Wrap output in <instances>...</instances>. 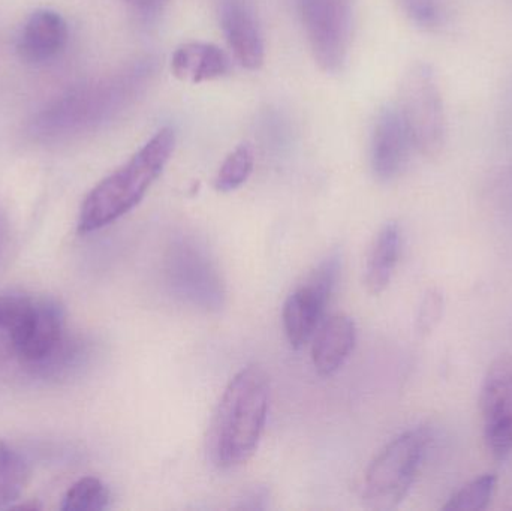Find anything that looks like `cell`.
Here are the masks:
<instances>
[{"mask_svg": "<svg viewBox=\"0 0 512 511\" xmlns=\"http://www.w3.org/2000/svg\"><path fill=\"white\" fill-rule=\"evenodd\" d=\"M402 252V230L397 222H387L373 240L367 257L364 284L372 296L387 290Z\"/></svg>", "mask_w": 512, "mask_h": 511, "instance_id": "16", "label": "cell"}, {"mask_svg": "<svg viewBox=\"0 0 512 511\" xmlns=\"http://www.w3.org/2000/svg\"><path fill=\"white\" fill-rule=\"evenodd\" d=\"M270 393V378L261 366H248L230 381L207 435V456L216 468L234 470L255 455L267 423Z\"/></svg>", "mask_w": 512, "mask_h": 511, "instance_id": "3", "label": "cell"}, {"mask_svg": "<svg viewBox=\"0 0 512 511\" xmlns=\"http://www.w3.org/2000/svg\"><path fill=\"white\" fill-rule=\"evenodd\" d=\"M297 6L313 59L327 74H339L351 47L352 0H297Z\"/></svg>", "mask_w": 512, "mask_h": 511, "instance_id": "8", "label": "cell"}, {"mask_svg": "<svg viewBox=\"0 0 512 511\" xmlns=\"http://www.w3.org/2000/svg\"><path fill=\"white\" fill-rule=\"evenodd\" d=\"M219 17L234 59L243 68L258 71L264 65L265 45L254 6L249 0H222Z\"/></svg>", "mask_w": 512, "mask_h": 511, "instance_id": "12", "label": "cell"}, {"mask_svg": "<svg viewBox=\"0 0 512 511\" xmlns=\"http://www.w3.org/2000/svg\"><path fill=\"white\" fill-rule=\"evenodd\" d=\"M442 315H444V296L441 291L433 288L424 294L418 308L417 320H415L418 335H432L433 330L441 323Z\"/></svg>", "mask_w": 512, "mask_h": 511, "instance_id": "21", "label": "cell"}, {"mask_svg": "<svg viewBox=\"0 0 512 511\" xmlns=\"http://www.w3.org/2000/svg\"><path fill=\"white\" fill-rule=\"evenodd\" d=\"M406 17L424 29H433L441 21L439 0H397Z\"/></svg>", "mask_w": 512, "mask_h": 511, "instance_id": "22", "label": "cell"}, {"mask_svg": "<svg viewBox=\"0 0 512 511\" xmlns=\"http://www.w3.org/2000/svg\"><path fill=\"white\" fill-rule=\"evenodd\" d=\"M176 141V129L164 126L126 164L99 182L81 204L78 231L102 230L135 209L164 173Z\"/></svg>", "mask_w": 512, "mask_h": 511, "instance_id": "4", "label": "cell"}, {"mask_svg": "<svg viewBox=\"0 0 512 511\" xmlns=\"http://www.w3.org/2000/svg\"><path fill=\"white\" fill-rule=\"evenodd\" d=\"M11 239V224H9L8 216L0 210V263L8 257Z\"/></svg>", "mask_w": 512, "mask_h": 511, "instance_id": "23", "label": "cell"}, {"mask_svg": "<svg viewBox=\"0 0 512 511\" xmlns=\"http://www.w3.org/2000/svg\"><path fill=\"white\" fill-rule=\"evenodd\" d=\"M57 300L29 294L0 296V369L17 366L36 377L57 375L77 359Z\"/></svg>", "mask_w": 512, "mask_h": 511, "instance_id": "2", "label": "cell"}, {"mask_svg": "<svg viewBox=\"0 0 512 511\" xmlns=\"http://www.w3.org/2000/svg\"><path fill=\"white\" fill-rule=\"evenodd\" d=\"M156 74L152 57L135 60L113 74L87 81L42 108L29 125L39 143L78 140L122 116L144 95Z\"/></svg>", "mask_w": 512, "mask_h": 511, "instance_id": "1", "label": "cell"}, {"mask_svg": "<svg viewBox=\"0 0 512 511\" xmlns=\"http://www.w3.org/2000/svg\"><path fill=\"white\" fill-rule=\"evenodd\" d=\"M164 276L171 293L182 302L206 312H216L224 306V279L207 249L197 240L182 237L168 246Z\"/></svg>", "mask_w": 512, "mask_h": 511, "instance_id": "7", "label": "cell"}, {"mask_svg": "<svg viewBox=\"0 0 512 511\" xmlns=\"http://www.w3.org/2000/svg\"><path fill=\"white\" fill-rule=\"evenodd\" d=\"M357 326L348 315H333L313 335L312 363L321 377L336 374L354 351Z\"/></svg>", "mask_w": 512, "mask_h": 511, "instance_id": "14", "label": "cell"}, {"mask_svg": "<svg viewBox=\"0 0 512 511\" xmlns=\"http://www.w3.org/2000/svg\"><path fill=\"white\" fill-rule=\"evenodd\" d=\"M480 408L490 455L507 461L512 455V360L499 359L490 366L481 386Z\"/></svg>", "mask_w": 512, "mask_h": 511, "instance_id": "10", "label": "cell"}, {"mask_svg": "<svg viewBox=\"0 0 512 511\" xmlns=\"http://www.w3.org/2000/svg\"><path fill=\"white\" fill-rule=\"evenodd\" d=\"M397 110L408 128L415 152L435 158L447 140V116L435 69L427 62H415L403 72Z\"/></svg>", "mask_w": 512, "mask_h": 511, "instance_id": "6", "label": "cell"}, {"mask_svg": "<svg viewBox=\"0 0 512 511\" xmlns=\"http://www.w3.org/2000/svg\"><path fill=\"white\" fill-rule=\"evenodd\" d=\"M414 143L396 104L379 110L370 143V164L379 182H393L408 167Z\"/></svg>", "mask_w": 512, "mask_h": 511, "instance_id": "11", "label": "cell"}, {"mask_svg": "<svg viewBox=\"0 0 512 511\" xmlns=\"http://www.w3.org/2000/svg\"><path fill=\"white\" fill-rule=\"evenodd\" d=\"M231 60L224 50L209 42H186L171 56V72L183 83L200 84L230 74Z\"/></svg>", "mask_w": 512, "mask_h": 511, "instance_id": "15", "label": "cell"}, {"mask_svg": "<svg viewBox=\"0 0 512 511\" xmlns=\"http://www.w3.org/2000/svg\"><path fill=\"white\" fill-rule=\"evenodd\" d=\"M342 260L337 252L328 255L294 293L282 309L283 330L291 347L303 348L318 330L331 294L339 281Z\"/></svg>", "mask_w": 512, "mask_h": 511, "instance_id": "9", "label": "cell"}, {"mask_svg": "<svg viewBox=\"0 0 512 511\" xmlns=\"http://www.w3.org/2000/svg\"><path fill=\"white\" fill-rule=\"evenodd\" d=\"M68 38V24L59 12L38 9L21 29L17 53L21 60L32 65L50 62L65 50Z\"/></svg>", "mask_w": 512, "mask_h": 511, "instance_id": "13", "label": "cell"}, {"mask_svg": "<svg viewBox=\"0 0 512 511\" xmlns=\"http://www.w3.org/2000/svg\"><path fill=\"white\" fill-rule=\"evenodd\" d=\"M498 488L495 474H484L463 486L442 509L448 511H483L492 503Z\"/></svg>", "mask_w": 512, "mask_h": 511, "instance_id": "20", "label": "cell"}, {"mask_svg": "<svg viewBox=\"0 0 512 511\" xmlns=\"http://www.w3.org/2000/svg\"><path fill=\"white\" fill-rule=\"evenodd\" d=\"M501 132L507 140H512V84L505 96V104L502 108Z\"/></svg>", "mask_w": 512, "mask_h": 511, "instance_id": "24", "label": "cell"}, {"mask_svg": "<svg viewBox=\"0 0 512 511\" xmlns=\"http://www.w3.org/2000/svg\"><path fill=\"white\" fill-rule=\"evenodd\" d=\"M254 150L249 144H240L222 162L215 188L219 192H233L245 185L254 171Z\"/></svg>", "mask_w": 512, "mask_h": 511, "instance_id": "19", "label": "cell"}, {"mask_svg": "<svg viewBox=\"0 0 512 511\" xmlns=\"http://www.w3.org/2000/svg\"><path fill=\"white\" fill-rule=\"evenodd\" d=\"M29 474L26 459L0 441V509L11 507L18 501L29 482Z\"/></svg>", "mask_w": 512, "mask_h": 511, "instance_id": "17", "label": "cell"}, {"mask_svg": "<svg viewBox=\"0 0 512 511\" xmlns=\"http://www.w3.org/2000/svg\"><path fill=\"white\" fill-rule=\"evenodd\" d=\"M429 446L424 429H411L391 440L369 465L363 500L369 509H397L408 497Z\"/></svg>", "mask_w": 512, "mask_h": 511, "instance_id": "5", "label": "cell"}, {"mask_svg": "<svg viewBox=\"0 0 512 511\" xmlns=\"http://www.w3.org/2000/svg\"><path fill=\"white\" fill-rule=\"evenodd\" d=\"M107 486L96 477H84L71 486L63 497V511H101L110 506Z\"/></svg>", "mask_w": 512, "mask_h": 511, "instance_id": "18", "label": "cell"}, {"mask_svg": "<svg viewBox=\"0 0 512 511\" xmlns=\"http://www.w3.org/2000/svg\"><path fill=\"white\" fill-rule=\"evenodd\" d=\"M126 2L137 8L138 11L149 14V12L159 11L165 0H126Z\"/></svg>", "mask_w": 512, "mask_h": 511, "instance_id": "25", "label": "cell"}]
</instances>
